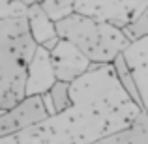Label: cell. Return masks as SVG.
Returning a JSON list of instances; mask_svg holds the SVG:
<instances>
[{"mask_svg":"<svg viewBox=\"0 0 148 144\" xmlns=\"http://www.w3.org/2000/svg\"><path fill=\"white\" fill-rule=\"evenodd\" d=\"M90 144H148V112H141L127 127Z\"/></svg>","mask_w":148,"mask_h":144,"instance_id":"cell-6","label":"cell"},{"mask_svg":"<svg viewBox=\"0 0 148 144\" xmlns=\"http://www.w3.org/2000/svg\"><path fill=\"white\" fill-rule=\"evenodd\" d=\"M56 73L53 68L51 60V51L47 49H38L36 58L30 64V73H28V96L30 94H43L49 92L51 86L56 83Z\"/></svg>","mask_w":148,"mask_h":144,"instance_id":"cell-5","label":"cell"},{"mask_svg":"<svg viewBox=\"0 0 148 144\" xmlns=\"http://www.w3.org/2000/svg\"><path fill=\"white\" fill-rule=\"evenodd\" d=\"M112 66H114V71H116V75H118L120 84H122L124 90L127 92V96L131 97V101L137 105V109H139L141 112H146V107H145V101H143L141 90H139L137 83H135V77L131 75V69H130V66H127V62H126L124 53H120L118 56L114 58Z\"/></svg>","mask_w":148,"mask_h":144,"instance_id":"cell-7","label":"cell"},{"mask_svg":"<svg viewBox=\"0 0 148 144\" xmlns=\"http://www.w3.org/2000/svg\"><path fill=\"white\" fill-rule=\"evenodd\" d=\"M56 32L62 40H68L79 51H83L94 64L114 62L130 40L122 30L109 23H98L81 13H69L56 21Z\"/></svg>","mask_w":148,"mask_h":144,"instance_id":"cell-1","label":"cell"},{"mask_svg":"<svg viewBox=\"0 0 148 144\" xmlns=\"http://www.w3.org/2000/svg\"><path fill=\"white\" fill-rule=\"evenodd\" d=\"M49 99H51V111H53V114L66 112L71 107L69 83H66V81H56L49 90Z\"/></svg>","mask_w":148,"mask_h":144,"instance_id":"cell-8","label":"cell"},{"mask_svg":"<svg viewBox=\"0 0 148 144\" xmlns=\"http://www.w3.org/2000/svg\"><path fill=\"white\" fill-rule=\"evenodd\" d=\"M51 60H53L56 79L66 81V83L79 79L94 64L83 51H79L73 43H69L68 40H62V38L56 43V47L51 51Z\"/></svg>","mask_w":148,"mask_h":144,"instance_id":"cell-3","label":"cell"},{"mask_svg":"<svg viewBox=\"0 0 148 144\" xmlns=\"http://www.w3.org/2000/svg\"><path fill=\"white\" fill-rule=\"evenodd\" d=\"M53 111H49L45 99L41 94H30L23 101H19L10 111H4L0 114V135L6 139L11 133H19L23 129H28L32 126L45 122Z\"/></svg>","mask_w":148,"mask_h":144,"instance_id":"cell-2","label":"cell"},{"mask_svg":"<svg viewBox=\"0 0 148 144\" xmlns=\"http://www.w3.org/2000/svg\"><path fill=\"white\" fill-rule=\"evenodd\" d=\"M23 2L26 4V6H30V4H34V2H38V0H23Z\"/></svg>","mask_w":148,"mask_h":144,"instance_id":"cell-10","label":"cell"},{"mask_svg":"<svg viewBox=\"0 0 148 144\" xmlns=\"http://www.w3.org/2000/svg\"><path fill=\"white\" fill-rule=\"evenodd\" d=\"M127 34H130V40H141V38L148 36V6L139 15L137 21L127 26Z\"/></svg>","mask_w":148,"mask_h":144,"instance_id":"cell-9","label":"cell"},{"mask_svg":"<svg viewBox=\"0 0 148 144\" xmlns=\"http://www.w3.org/2000/svg\"><path fill=\"white\" fill-rule=\"evenodd\" d=\"M26 15H28L30 28H32L36 41L47 51H53L56 47V43L60 41V36L56 32V21L45 11V8L40 2L30 4Z\"/></svg>","mask_w":148,"mask_h":144,"instance_id":"cell-4","label":"cell"}]
</instances>
